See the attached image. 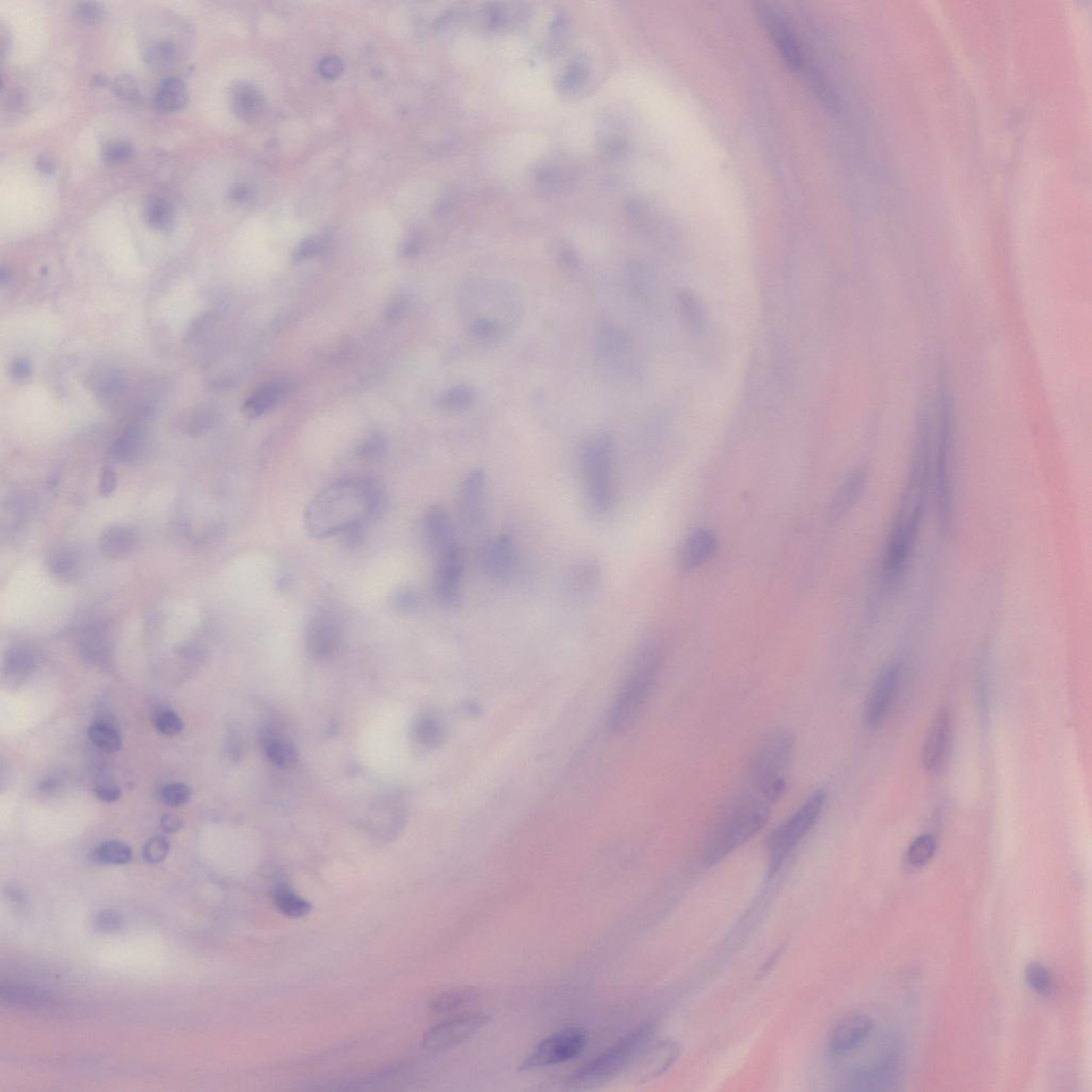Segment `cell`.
<instances>
[{"label":"cell","mask_w":1092,"mask_h":1092,"mask_svg":"<svg viewBox=\"0 0 1092 1092\" xmlns=\"http://www.w3.org/2000/svg\"><path fill=\"white\" fill-rule=\"evenodd\" d=\"M383 496L373 480L353 477L336 481L316 495L305 509V532L314 539L364 528L377 517Z\"/></svg>","instance_id":"1"},{"label":"cell","mask_w":1092,"mask_h":1092,"mask_svg":"<svg viewBox=\"0 0 1092 1092\" xmlns=\"http://www.w3.org/2000/svg\"><path fill=\"white\" fill-rule=\"evenodd\" d=\"M929 473L930 460L923 454H914L906 488L882 556L881 582L888 591L900 585L914 552L923 520Z\"/></svg>","instance_id":"2"},{"label":"cell","mask_w":1092,"mask_h":1092,"mask_svg":"<svg viewBox=\"0 0 1092 1092\" xmlns=\"http://www.w3.org/2000/svg\"><path fill=\"white\" fill-rule=\"evenodd\" d=\"M663 663L664 650L658 640L649 639L640 645L610 708V730L624 733L636 723L651 697Z\"/></svg>","instance_id":"3"},{"label":"cell","mask_w":1092,"mask_h":1092,"mask_svg":"<svg viewBox=\"0 0 1092 1092\" xmlns=\"http://www.w3.org/2000/svg\"><path fill=\"white\" fill-rule=\"evenodd\" d=\"M769 801L757 794H747L732 801L714 823L704 849L709 865L717 864L750 841L770 815Z\"/></svg>","instance_id":"4"},{"label":"cell","mask_w":1092,"mask_h":1092,"mask_svg":"<svg viewBox=\"0 0 1092 1092\" xmlns=\"http://www.w3.org/2000/svg\"><path fill=\"white\" fill-rule=\"evenodd\" d=\"M795 744L792 732L779 729L763 739L751 757L748 781L754 793L770 804L784 795Z\"/></svg>","instance_id":"5"},{"label":"cell","mask_w":1092,"mask_h":1092,"mask_svg":"<svg viewBox=\"0 0 1092 1092\" xmlns=\"http://www.w3.org/2000/svg\"><path fill=\"white\" fill-rule=\"evenodd\" d=\"M653 1027H637L605 1052L588 1061L569 1078L567 1085L573 1090H585L609 1082L631 1066L637 1054L651 1040Z\"/></svg>","instance_id":"6"},{"label":"cell","mask_w":1092,"mask_h":1092,"mask_svg":"<svg viewBox=\"0 0 1092 1092\" xmlns=\"http://www.w3.org/2000/svg\"><path fill=\"white\" fill-rule=\"evenodd\" d=\"M584 488L594 513H609L614 502V448L612 438L599 434L582 453Z\"/></svg>","instance_id":"7"},{"label":"cell","mask_w":1092,"mask_h":1092,"mask_svg":"<svg viewBox=\"0 0 1092 1092\" xmlns=\"http://www.w3.org/2000/svg\"><path fill=\"white\" fill-rule=\"evenodd\" d=\"M948 399L935 398L934 476L938 520L942 530L949 528L953 518V442Z\"/></svg>","instance_id":"8"},{"label":"cell","mask_w":1092,"mask_h":1092,"mask_svg":"<svg viewBox=\"0 0 1092 1092\" xmlns=\"http://www.w3.org/2000/svg\"><path fill=\"white\" fill-rule=\"evenodd\" d=\"M824 801L826 794L823 790H817L789 819L771 832L766 846L770 876L784 866L814 828L822 814Z\"/></svg>","instance_id":"9"},{"label":"cell","mask_w":1092,"mask_h":1092,"mask_svg":"<svg viewBox=\"0 0 1092 1092\" xmlns=\"http://www.w3.org/2000/svg\"><path fill=\"white\" fill-rule=\"evenodd\" d=\"M587 1044V1034L579 1027H569L542 1040L520 1064L521 1071L557 1066L578 1057Z\"/></svg>","instance_id":"10"},{"label":"cell","mask_w":1092,"mask_h":1092,"mask_svg":"<svg viewBox=\"0 0 1092 1092\" xmlns=\"http://www.w3.org/2000/svg\"><path fill=\"white\" fill-rule=\"evenodd\" d=\"M681 1046L674 1040L649 1041L640 1049L626 1075L632 1083L645 1084L665 1074L677 1063Z\"/></svg>","instance_id":"11"},{"label":"cell","mask_w":1092,"mask_h":1092,"mask_svg":"<svg viewBox=\"0 0 1092 1092\" xmlns=\"http://www.w3.org/2000/svg\"><path fill=\"white\" fill-rule=\"evenodd\" d=\"M488 478L483 469L468 473L462 480L458 493V513L462 526L475 532L483 526L487 515Z\"/></svg>","instance_id":"12"},{"label":"cell","mask_w":1092,"mask_h":1092,"mask_svg":"<svg viewBox=\"0 0 1092 1092\" xmlns=\"http://www.w3.org/2000/svg\"><path fill=\"white\" fill-rule=\"evenodd\" d=\"M488 1017L471 1014L450 1019L428 1030L423 1038V1048L428 1052H441L467 1041L487 1024Z\"/></svg>","instance_id":"13"},{"label":"cell","mask_w":1092,"mask_h":1092,"mask_svg":"<svg viewBox=\"0 0 1092 1092\" xmlns=\"http://www.w3.org/2000/svg\"><path fill=\"white\" fill-rule=\"evenodd\" d=\"M437 564L433 575V591L435 598L442 605L456 607L461 598L462 579H463L464 560L459 545L452 548L435 557Z\"/></svg>","instance_id":"14"},{"label":"cell","mask_w":1092,"mask_h":1092,"mask_svg":"<svg viewBox=\"0 0 1092 1092\" xmlns=\"http://www.w3.org/2000/svg\"><path fill=\"white\" fill-rule=\"evenodd\" d=\"M873 1029L874 1022L868 1015H846L832 1029L828 1038V1049L835 1057L849 1055L865 1044Z\"/></svg>","instance_id":"15"},{"label":"cell","mask_w":1092,"mask_h":1092,"mask_svg":"<svg viewBox=\"0 0 1092 1092\" xmlns=\"http://www.w3.org/2000/svg\"><path fill=\"white\" fill-rule=\"evenodd\" d=\"M757 13L771 41L781 53L782 58L793 70H801L804 68L803 53L788 23L777 11L766 5H759L757 8Z\"/></svg>","instance_id":"16"},{"label":"cell","mask_w":1092,"mask_h":1092,"mask_svg":"<svg viewBox=\"0 0 1092 1092\" xmlns=\"http://www.w3.org/2000/svg\"><path fill=\"white\" fill-rule=\"evenodd\" d=\"M900 682V668L889 665L878 675L870 689L864 709L865 724L876 728L887 716Z\"/></svg>","instance_id":"17"},{"label":"cell","mask_w":1092,"mask_h":1092,"mask_svg":"<svg viewBox=\"0 0 1092 1092\" xmlns=\"http://www.w3.org/2000/svg\"><path fill=\"white\" fill-rule=\"evenodd\" d=\"M341 640V626L331 614H317L308 621L305 629V645L313 658H332L338 652Z\"/></svg>","instance_id":"18"},{"label":"cell","mask_w":1092,"mask_h":1092,"mask_svg":"<svg viewBox=\"0 0 1092 1092\" xmlns=\"http://www.w3.org/2000/svg\"><path fill=\"white\" fill-rule=\"evenodd\" d=\"M952 743V723L949 714L941 712L934 718L923 744L924 767L930 773L940 770L949 757Z\"/></svg>","instance_id":"19"},{"label":"cell","mask_w":1092,"mask_h":1092,"mask_svg":"<svg viewBox=\"0 0 1092 1092\" xmlns=\"http://www.w3.org/2000/svg\"><path fill=\"white\" fill-rule=\"evenodd\" d=\"M423 536L434 557L457 544L452 518L444 507L433 505L428 508L423 518Z\"/></svg>","instance_id":"20"},{"label":"cell","mask_w":1092,"mask_h":1092,"mask_svg":"<svg viewBox=\"0 0 1092 1092\" xmlns=\"http://www.w3.org/2000/svg\"><path fill=\"white\" fill-rule=\"evenodd\" d=\"M481 566L491 578L506 579L513 571L515 561L513 541L508 534H499L484 544L480 555Z\"/></svg>","instance_id":"21"},{"label":"cell","mask_w":1092,"mask_h":1092,"mask_svg":"<svg viewBox=\"0 0 1092 1092\" xmlns=\"http://www.w3.org/2000/svg\"><path fill=\"white\" fill-rule=\"evenodd\" d=\"M717 548L716 538L709 530L700 529L691 533L679 552V570L684 573L698 570L712 559Z\"/></svg>","instance_id":"22"},{"label":"cell","mask_w":1092,"mask_h":1092,"mask_svg":"<svg viewBox=\"0 0 1092 1092\" xmlns=\"http://www.w3.org/2000/svg\"><path fill=\"white\" fill-rule=\"evenodd\" d=\"M148 444V431L140 423L132 425L120 434L110 448V457L119 463L131 464L144 456Z\"/></svg>","instance_id":"23"},{"label":"cell","mask_w":1092,"mask_h":1092,"mask_svg":"<svg viewBox=\"0 0 1092 1092\" xmlns=\"http://www.w3.org/2000/svg\"><path fill=\"white\" fill-rule=\"evenodd\" d=\"M137 545V533L131 527L113 525L103 530L98 538V551L108 559H123Z\"/></svg>","instance_id":"24"},{"label":"cell","mask_w":1092,"mask_h":1092,"mask_svg":"<svg viewBox=\"0 0 1092 1092\" xmlns=\"http://www.w3.org/2000/svg\"><path fill=\"white\" fill-rule=\"evenodd\" d=\"M290 385L286 379L268 382L244 402L243 413L249 418H258L280 402L288 392Z\"/></svg>","instance_id":"25"},{"label":"cell","mask_w":1092,"mask_h":1092,"mask_svg":"<svg viewBox=\"0 0 1092 1092\" xmlns=\"http://www.w3.org/2000/svg\"><path fill=\"white\" fill-rule=\"evenodd\" d=\"M677 308L683 327L691 335H701L708 324V314L700 298L690 290H682L677 296Z\"/></svg>","instance_id":"26"},{"label":"cell","mask_w":1092,"mask_h":1092,"mask_svg":"<svg viewBox=\"0 0 1092 1092\" xmlns=\"http://www.w3.org/2000/svg\"><path fill=\"white\" fill-rule=\"evenodd\" d=\"M233 112L243 121H253L261 113L263 97L258 88L247 83H238L231 89Z\"/></svg>","instance_id":"27"},{"label":"cell","mask_w":1092,"mask_h":1092,"mask_svg":"<svg viewBox=\"0 0 1092 1092\" xmlns=\"http://www.w3.org/2000/svg\"><path fill=\"white\" fill-rule=\"evenodd\" d=\"M866 484V474L863 471H855L839 488L831 507V520L842 518L861 498Z\"/></svg>","instance_id":"28"},{"label":"cell","mask_w":1092,"mask_h":1092,"mask_svg":"<svg viewBox=\"0 0 1092 1092\" xmlns=\"http://www.w3.org/2000/svg\"><path fill=\"white\" fill-rule=\"evenodd\" d=\"M188 102V94L185 83L178 78H169L158 88L155 94L156 109L162 113H175L182 110Z\"/></svg>","instance_id":"29"},{"label":"cell","mask_w":1092,"mask_h":1092,"mask_svg":"<svg viewBox=\"0 0 1092 1092\" xmlns=\"http://www.w3.org/2000/svg\"><path fill=\"white\" fill-rule=\"evenodd\" d=\"M82 566L80 554L68 546L57 549L49 555V571L60 579H75L82 572Z\"/></svg>","instance_id":"30"},{"label":"cell","mask_w":1092,"mask_h":1092,"mask_svg":"<svg viewBox=\"0 0 1092 1092\" xmlns=\"http://www.w3.org/2000/svg\"><path fill=\"white\" fill-rule=\"evenodd\" d=\"M263 744L267 757L274 765L281 769H289L295 765L298 758L295 747L278 733L270 729L266 730L263 735Z\"/></svg>","instance_id":"31"},{"label":"cell","mask_w":1092,"mask_h":1092,"mask_svg":"<svg viewBox=\"0 0 1092 1092\" xmlns=\"http://www.w3.org/2000/svg\"><path fill=\"white\" fill-rule=\"evenodd\" d=\"M478 992L473 988L453 989L443 992L431 1003V1009L438 1014H449L473 1005L478 999Z\"/></svg>","instance_id":"32"},{"label":"cell","mask_w":1092,"mask_h":1092,"mask_svg":"<svg viewBox=\"0 0 1092 1092\" xmlns=\"http://www.w3.org/2000/svg\"><path fill=\"white\" fill-rule=\"evenodd\" d=\"M144 60L153 70H169L179 60V48L170 40L155 42L145 51Z\"/></svg>","instance_id":"33"},{"label":"cell","mask_w":1092,"mask_h":1092,"mask_svg":"<svg viewBox=\"0 0 1092 1092\" xmlns=\"http://www.w3.org/2000/svg\"><path fill=\"white\" fill-rule=\"evenodd\" d=\"M273 899L278 910L288 918H303L311 912V904L286 885H278L274 889Z\"/></svg>","instance_id":"34"},{"label":"cell","mask_w":1092,"mask_h":1092,"mask_svg":"<svg viewBox=\"0 0 1092 1092\" xmlns=\"http://www.w3.org/2000/svg\"><path fill=\"white\" fill-rule=\"evenodd\" d=\"M145 220L150 227L158 231H169L173 224L174 215L172 206L162 197H150L145 202Z\"/></svg>","instance_id":"35"},{"label":"cell","mask_w":1092,"mask_h":1092,"mask_svg":"<svg viewBox=\"0 0 1092 1092\" xmlns=\"http://www.w3.org/2000/svg\"><path fill=\"white\" fill-rule=\"evenodd\" d=\"M88 735L91 742L103 751L117 752L121 749L122 739L119 731L112 724L106 721H97L91 724Z\"/></svg>","instance_id":"36"},{"label":"cell","mask_w":1092,"mask_h":1092,"mask_svg":"<svg viewBox=\"0 0 1092 1092\" xmlns=\"http://www.w3.org/2000/svg\"><path fill=\"white\" fill-rule=\"evenodd\" d=\"M599 574V569L594 564L589 561L582 563L573 569L568 579L569 589L574 594H588L597 586Z\"/></svg>","instance_id":"37"},{"label":"cell","mask_w":1092,"mask_h":1092,"mask_svg":"<svg viewBox=\"0 0 1092 1092\" xmlns=\"http://www.w3.org/2000/svg\"><path fill=\"white\" fill-rule=\"evenodd\" d=\"M131 847L120 841L102 843L93 850V858L101 864L122 865L132 860Z\"/></svg>","instance_id":"38"},{"label":"cell","mask_w":1092,"mask_h":1092,"mask_svg":"<svg viewBox=\"0 0 1092 1092\" xmlns=\"http://www.w3.org/2000/svg\"><path fill=\"white\" fill-rule=\"evenodd\" d=\"M935 850H937V842L933 835L918 836L907 850L908 864L912 868H921L933 859Z\"/></svg>","instance_id":"39"},{"label":"cell","mask_w":1092,"mask_h":1092,"mask_svg":"<svg viewBox=\"0 0 1092 1092\" xmlns=\"http://www.w3.org/2000/svg\"><path fill=\"white\" fill-rule=\"evenodd\" d=\"M1025 976L1027 984L1037 994L1044 996H1049L1053 994L1054 983L1051 974L1040 962H1029L1025 969Z\"/></svg>","instance_id":"40"},{"label":"cell","mask_w":1092,"mask_h":1092,"mask_svg":"<svg viewBox=\"0 0 1092 1092\" xmlns=\"http://www.w3.org/2000/svg\"><path fill=\"white\" fill-rule=\"evenodd\" d=\"M475 397L471 388L467 387H456L448 389L440 397V407L445 411L452 413H459L468 410L474 402Z\"/></svg>","instance_id":"41"},{"label":"cell","mask_w":1092,"mask_h":1092,"mask_svg":"<svg viewBox=\"0 0 1092 1092\" xmlns=\"http://www.w3.org/2000/svg\"><path fill=\"white\" fill-rule=\"evenodd\" d=\"M34 665H36V658L29 649L18 647L8 652L5 667L10 674L21 677L32 671Z\"/></svg>","instance_id":"42"},{"label":"cell","mask_w":1092,"mask_h":1092,"mask_svg":"<svg viewBox=\"0 0 1092 1092\" xmlns=\"http://www.w3.org/2000/svg\"><path fill=\"white\" fill-rule=\"evenodd\" d=\"M414 736L423 746H438L443 737L441 724L433 717L423 716L416 720Z\"/></svg>","instance_id":"43"},{"label":"cell","mask_w":1092,"mask_h":1092,"mask_svg":"<svg viewBox=\"0 0 1092 1092\" xmlns=\"http://www.w3.org/2000/svg\"><path fill=\"white\" fill-rule=\"evenodd\" d=\"M391 605L396 613L402 614H416L422 606L421 594L414 588L400 587L393 594Z\"/></svg>","instance_id":"44"},{"label":"cell","mask_w":1092,"mask_h":1092,"mask_svg":"<svg viewBox=\"0 0 1092 1092\" xmlns=\"http://www.w3.org/2000/svg\"><path fill=\"white\" fill-rule=\"evenodd\" d=\"M388 452V440L383 434L373 433L358 445L356 453L362 460H380Z\"/></svg>","instance_id":"45"},{"label":"cell","mask_w":1092,"mask_h":1092,"mask_svg":"<svg viewBox=\"0 0 1092 1092\" xmlns=\"http://www.w3.org/2000/svg\"><path fill=\"white\" fill-rule=\"evenodd\" d=\"M191 796H193V792H191L189 786L184 784H166L158 792L160 803L174 808L188 804Z\"/></svg>","instance_id":"46"},{"label":"cell","mask_w":1092,"mask_h":1092,"mask_svg":"<svg viewBox=\"0 0 1092 1092\" xmlns=\"http://www.w3.org/2000/svg\"><path fill=\"white\" fill-rule=\"evenodd\" d=\"M154 724L158 731L166 736L178 735L184 729L182 718L169 709H159L156 713Z\"/></svg>","instance_id":"47"},{"label":"cell","mask_w":1092,"mask_h":1092,"mask_svg":"<svg viewBox=\"0 0 1092 1092\" xmlns=\"http://www.w3.org/2000/svg\"><path fill=\"white\" fill-rule=\"evenodd\" d=\"M133 154V147L126 141H113L106 144L102 152L103 160L108 165H120L128 162Z\"/></svg>","instance_id":"48"},{"label":"cell","mask_w":1092,"mask_h":1092,"mask_svg":"<svg viewBox=\"0 0 1092 1092\" xmlns=\"http://www.w3.org/2000/svg\"><path fill=\"white\" fill-rule=\"evenodd\" d=\"M327 244L323 239L318 238H309L301 242L293 252V261L301 263L308 261L309 258L319 257L326 251Z\"/></svg>","instance_id":"49"},{"label":"cell","mask_w":1092,"mask_h":1092,"mask_svg":"<svg viewBox=\"0 0 1092 1092\" xmlns=\"http://www.w3.org/2000/svg\"><path fill=\"white\" fill-rule=\"evenodd\" d=\"M169 850L170 845L167 839L162 838V836H155V838H152L150 841L145 844L143 849L144 860L151 863V864H156V863L165 860Z\"/></svg>","instance_id":"50"},{"label":"cell","mask_w":1092,"mask_h":1092,"mask_svg":"<svg viewBox=\"0 0 1092 1092\" xmlns=\"http://www.w3.org/2000/svg\"><path fill=\"white\" fill-rule=\"evenodd\" d=\"M104 8L98 3H80L74 9L75 18L83 24H98L104 18Z\"/></svg>","instance_id":"51"},{"label":"cell","mask_w":1092,"mask_h":1092,"mask_svg":"<svg viewBox=\"0 0 1092 1092\" xmlns=\"http://www.w3.org/2000/svg\"><path fill=\"white\" fill-rule=\"evenodd\" d=\"M113 90L118 97L125 101L136 102L141 98L139 88L131 76H119L113 82Z\"/></svg>","instance_id":"52"},{"label":"cell","mask_w":1092,"mask_h":1092,"mask_svg":"<svg viewBox=\"0 0 1092 1092\" xmlns=\"http://www.w3.org/2000/svg\"><path fill=\"white\" fill-rule=\"evenodd\" d=\"M217 416L213 412L204 410L194 413L186 423V431L190 434H200L215 425Z\"/></svg>","instance_id":"53"},{"label":"cell","mask_w":1092,"mask_h":1092,"mask_svg":"<svg viewBox=\"0 0 1092 1092\" xmlns=\"http://www.w3.org/2000/svg\"><path fill=\"white\" fill-rule=\"evenodd\" d=\"M122 925H123V919H122L119 912L114 910L99 912L97 919H95V927L98 930L106 931V933L119 930Z\"/></svg>","instance_id":"54"},{"label":"cell","mask_w":1092,"mask_h":1092,"mask_svg":"<svg viewBox=\"0 0 1092 1092\" xmlns=\"http://www.w3.org/2000/svg\"><path fill=\"white\" fill-rule=\"evenodd\" d=\"M319 72L324 78H338L343 72V63L338 57H326L319 64Z\"/></svg>","instance_id":"55"},{"label":"cell","mask_w":1092,"mask_h":1092,"mask_svg":"<svg viewBox=\"0 0 1092 1092\" xmlns=\"http://www.w3.org/2000/svg\"><path fill=\"white\" fill-rule=\"evenodd\" d=\"M118 484V477L116 472L112 468H104L99 478V494L107 498L112 495L116 490Z\"/></svg>","instance_id":"56"},{"label":"cell","mask_w":1092,"mask_h":1092,"mask_svg":"<svg viewBox=\"0 0 1092 1092\" xmlns=\"http://www.w3.org/2000/svg\"><path fill=\"white\" fill-rule=\"evenodd\" d=\"M33 368L25 358H18L11 364V375L15 380L24 381L32 377Z\"/></svg>","instance_id":"57"},{"label":"cell","mask_w":1092,"mask_h":1092,"mask_svg":"<svg viewBox=\"0 0 1092 1092\" xmlns=\"http://www.w3.org/2000/svg\"><path fill=\"white\" fill-rule=\"evenodd\" d=\"M98 799L105 803H114L121 798V789L117 785L110 784H102L97 785L94 789Z\"/></svg>","instance_id":"58"},{"label":"cell","mask_w":1092,"mask_h":1092,"mask_svg":"<svg viewBox=\"0 0 1092 1092\" xmlns=\"http://www.w3.org/2000/svg\"><path fill=\"white\" fill-rule=\"evenodd\" d=\"M423 249V240L421 236H408L406 243H403L402 255L404 258H413L418 257Z\"/></svg>","instance_id":"59"},{"label":"cell","mask_w":1092,"mask_h":1092,"mask_svg":"<svg viewBox=\"0 0 1092 1092\" xmlns=\"http://www.w3.org/2000/svg\"><path fill=\"white\" fill-rule=\"evenodd\" d=\"M408 311V303L403 299H396L394 303L388 305L387 309V318L391 322L402 319Z\"/></svg>","instance_id":"60"},{"label":"cell","mask_w":1092,"mask_h":1092,"mask_svg":"<svg viewBox=\"0 0 1092 1092\" xmlns=\"http://www.w3.org/2000/svg\"><path fill=\"white\" fill-rule=\"evenodd\" d=\"M160 824H162L163 829L165 830L166 832H169V834H175V832H178L179 830L182 829L183 820L179 819V817L178 816L166 814L162 817V820H160Z\"/></svg>","instance_id":"61"},{"label":"cell","mask_w":1092,"mask_h":1092,"mask_svg":"<svg viewBox=\"0 0 1092 1092\" xmlns=\"http://www.w3.org/2000/svg\"><path fill=\"white\" fill-rule=\"evenodd\" d=\"M37 165L38 168H39V170L43 172V173H52V172L55 170V163H53V160L49 158L48 156H41V158L38 159Z\"/></svg>","instance_id":"62"},{"label":"cell","mask_w":1092,"mask_h":1092,"mask_svg":"<svg viewBox=\"0 0 1092 1092\" xmlns=\"http://www.w3.org/2000/svg\"><path fill=\"white\" fill-rule=\"evenodd\" d=\"M106 82L107 80L106 78H104V76H97V78H94V85L97 86L105 85Z\"/></svg>","instance_id":"63"}]
</instances>
